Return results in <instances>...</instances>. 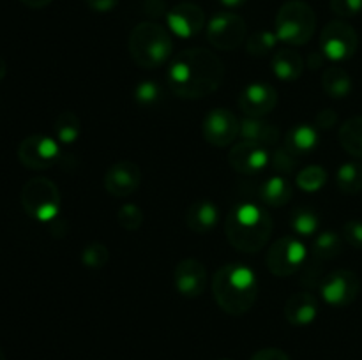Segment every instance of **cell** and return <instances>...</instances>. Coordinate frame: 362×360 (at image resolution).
I'll list each match as a JSON object with an SVG mask.
<instances>
[{
    "instance_id": "46",
    "label": "cell",
    "mask_w": 362,
    "mask_h": 360,
    "mask_svg": "<svg viewBox=\"0 0 362 360\" xmlns=\"http://www.w3.org/2000/svg\"><path fill=\"white\" fill-rule=\"evenodd\" d=\"M0 360H6V355H4V352H2V348H0Z\"/></svg>"
},
{
    "instance_id": "36",
    "label": "cell",
    "mask_w": 362,
    "mask_h": 360,
    "mask_svg": "<svg viewBox=\"0 0 362 360\" xmlns=\"http://www.w3.org/2000/svg\"><path fill=\"white\" fill-rule=\"evenodd\" d=\"M332 13L341 18H352L362 13V0H331Z\"/></svg>"
},
{
    "instance_id": "41",
    "label": "cell",
    "mask_w": 362,
    "mask_h": 360,
    "mask_svg": "<svg viewBox=\"0 0 362 360\" xmlns=\"http://www.w3.org/2000/svg\"><path fill=\"white\" fill-rule=\"evenodd\" d=\"M85 4L94 13H110V11L115 9L119 0H85Z\"/></svg>"
},
{
    "instance_id": "7",
    "label": "cell",
    "mask_w": 362,
    "mask_h": 360,
    "mask_svg": "<svg viewBox=\"0 0 362 360\" xmlns=\"http://www.w3.org/2000/svg\"><path fill=\"white\" fill-rule=\"evenodd\" d=\"M308 260V247L299 236L285 235L276 240L267 251L265 263L278 277H290L296 274Z\"/></svg>"
},
{
    "instance_id": "27",
    "label": "cell",
    "mask_w": 362,
    "mask_h": 360,
    "mask_svg": "<svg viewBox=\"0 0 362 360\" xmlns=\"http://www.w3.org/2000/svg\"><path fill=\"white\" fill-rule=\"evenodd\" d=\"M336 186L343 194L362 193V164L361 162H343L336 172Z\"/></svg>"
},
{
    "instance_id": "32",
    "label": "cell",
    "mask_w": 362,
    "mask_h": 360,
    "mask_svg": "<svg viewBox=\"0 0 362 360\" xmlns=\"http://www.w3.org/2000/svg\"><path fill=\"white\" fill-rule=\"evenodd\" d=\"M278 41L279 39L276 35V32L258 30L250 39H246V49L253 56H265L276 48Z\"/></svg>"
},
{
    "instance_id": "26",
    "label": "cell",
    "mask_w": 362,
    "mask_h": 360,
    "mask_svg": "<svg viewBox=\"0 0 362 360\" xmlns=\"http://www.w3.org/2000/svg\"><path fill=\"white\" fill-rule=\"evenodd\" d=\"M339 143L354 157L362 159V116L349 119L339 127Z\"/></svg>"
},
{
    "instance_id": "29",
    "label": "cell",
    "mask_w": 362,
    "mask_h": 360,
    "mask_svg": "<svg viewBox=\"0 0 362 360\" xmlns=\"http://www.w3.org/2000/svg\"><path fill=\"white\" fill-rule=\"evenodd\" d=\"M290 226L299 236H315L320 228V217L311 207H299L290 215Z\"/></svg>"
},
{
    "instance_id": "40",
    "label": "cell",
    "mask_w": 362,
    "mask_h": 360,
    "mask_svg": "<svg viewBox=\"0 0 362 360\" xmlns=\"http://www.w3.org/2000/svg\"><path fill=\"white\" fill-rule=\"evenodd\" d=\"M251 360H290V356L279 348H264L258 349Z\"/></svg>"
},
{
    "instance_id": "22",
    "label": "cell",
    "mask_w": 362,
    "mask_h": 360,
    "mask_svg": "<svg viewBox=\"0 0 362 360\" xmlns=\"http://www.w3.org/2000/svg\"><path fill=\"white\" fill-rule=\"evenodd\" d=\"M271 66L278 80L290 83V81H296L300 78L304 71V60L296 49L283 48L272 55Z\"/></svg>"
},
{
    "instance_id": "31",
    "label": "cell",
    "mask_w": 362,
    "mask_h": 360,
    "mask_svg": "<svg viewBox=\"0 0 362 360\" xmlns=\"http://www.w3.org/2000/svg\"><path fill=\"white\" fill-rule=\"evenodd\" d=\"M134 101L144 108H156L165 97L163 87L154 80H144L134 87Z\"/></svg>"
},
{
    "instance_id": "33",
    "label": "cell",
    "mask_w": 362,
    "mask_h": 360,
    "mask_svg": "<svg viewBox=\"0 0 362 360\" xmlns=\"http://www.w3.org/2000/svg\"><path fill=\"white\" fill-rule=\"evenodd\" d=\"M110 260V251L105 244L94 242L88 244L83 251H81V263L87 268H103Z\"/></svg>"
},
{
    "instance_id": "4",
    "label": "cell",
    "mask_w": 362,
    "mask_h": 360,
    "mask_svg": "<svg viewBox=\"0 0 362 360\" xmlns=\"http://www.w3.org/2000/svg\"><path fill=\"white\" fill-rule=\"evenodd\" d=\"M129 53L134 64L144 69H156L165 66L173 52L172 35L154 21L138 23L129 35Z\"/></svg>"
},
{
    "instance_id": "28",
    "label": "cell",
    "mask_w": 362,
    "mask_h": 360,
    "mask_svg": "<svg viewBox=\"0 0 362 360\" xmlns=\"http://www.w3.org/2000/svg\"><path fill=\"white\" fill-rule=\"evenodd\" d=\"M53 133H55L57 141L64 145H71L80 138L81 134V120L78 119L76 113L73 112H62L55 119L53 124Z\"/></svg>"
},
{
    "instance_id": "14",
    "label": "cell",
    "mask_w": 362,
    "mask_h": 360,
    "mask_svg": "<svg viewBox=\"0 0 362 360\" xmlns=\"http://www.w3.org/2000/svg\"><path fill=\"white\" fill-rule=\"evenodd\" d=\"M173 282H175L177 292L186 299H198L204 295L205 288L209 284L207 268L200 260L186 258L179 261L173 272Z\"/></svg>"
},
{
    "instance_id": "5",
    "label": "cell",
    "mask_w": 362,
    "mask_h": 360,
    "mask_svg": "<svg viewBox=\"0 0 362 360\" xmlns=\"http://www.w3.org/2000/svg\"><path fill=\"white\" fill-rule=\"evenodd\" d=\"M317 30V14L303 0H288L279 7L274 20V32L279 41L290 46H304Z\"/></svg>"
},
{
    "instance_id": "30",
    "label": "cell",
    "mask_w": 362,
    "mask_h": 360,
    "mask_svg": "<svg viewBox=\"0 0 362 360\" xmlns=\"http://www.w3.org/2000/svg\"><path fill=\"white\" fill-rule=\"evenodd\" d=\"M296 184L304 193H318L327 184V172L318 164L306 166L297 173Z\"/></svg>"
},
{
    "instance_id": "8",
    "label": "cell",
    "mask_w": 362,
    "mask_h": 360,
    "mask_svg": "<svg viewBox=\"0 0 362 360\" xmlns=\"http://www.w3.org/2000/svg\"><path fill=\"white\" fill-rule=\"evenodd\" d=\"M359 37L352 25L343 20L329 21L320 34V52L332 62L350 60L357 52Z\"/></svg>"
},
{
    "instance_id": "34",
    "label": "cell",
    "mask_w": 362,
    "mask_h": 360,
    "mask_svg": "<svg viewBox=\"0 0 362 360\" xmlns=\"http://www.w3.org/2000/svg\"><path fill=\"white\" fill-rule=\"evenodd\" d=\"M117 221L127 232H136L144 224V212H141V208L138 205L126 203L117 212Z\"/></svg>"
},
{
    "instance_id": "47",
    "label": "cell",
    "mask_w": 362,
    "mask_h": 360,
    "mask_svg": "<svg viewBox=\"0 0 362 360\" xmlns=\"http://www.w3.org/2000/svg\"><path fill=\"white\" fill-rule=\"evenodd\" d=\"M223 360H228V359H223Z\"/></svg>"
},
{
    "instance_id": "17",
    "label": "cell",
    "mask_w": 362,
    "mask_h": 360,
    "mask_svg": "<svg viewBox=\"0 0 362 360\" xmlns=\"http://www.w3.org/2000/svg\"><path fill=\"white\" fill-rule=\"evenodd\" d=\"M141 184V169L133 161H119L106 169L105 189L115 198L131 196Z\"/></svg>"
},
{
    "instance_id": "10",
    "label": "cell",
    "mask_w": 362,
    "mask_h": 360,
    "mask_svg": "<svg viewBox=\"0 0 362 360\" xmlns=\"http://www.w3.org/2000/svg\"><path fill=\"white\" fill-rule=\"evenodd\" d=\"M320 295L331 307H346L357 299L361 289L359 275L352 270H334L320 282Z\"/></svg>"
},
{
    "instance_id": "45",
    "label": "cell",
    "mask_w": 362,
    "mask_h": 360,
    "mask_svg": "<svg viewBox=\"0 0 362 360\" xmlns=\"http://www.w3.org/2000/svg\"><path fill=\"white\" fill-rule=\"evenodd\" d=\"M6 74H7V64H6V60H4L2 56H0V81H2L4 78H6Z\"/></svg>"
},
{
    "instance_id": "16",
    "label": "cell",
    "mask_w": 362,
    "mask_h": 360,
    "mask_svg": "<svg viewBox=\"0 0 362 360\" xmlns=\"http://www.w3.org/2000/svg\"><path fill=\"white\" fill-rule=\"evenodd\" d=\"M228 164L243 175H255L271 164V152L267 147L240 140L228 152Z\"/></svg>"
},
{
    "instance_id": "20",
    "label": "cell",
    "mask_w": 362,
    "mask_h": 360,
    "mask_svg": "<svg viewBox=\"0 0 362 360\" xmlns=\"http://www.w3.org/2000/svg\"><path fill=\"white\" fill-rule=\"evenodd\" d=\"M239 138L243 141H251V143L262 145V147H272L279 141L281 133L278 127L271 122H265L264 119H251L244 116L240 120Z\"/></svg>"
},
{
    "instance_id": "11",
    "label": "cell",
    "mask_w": 362,
    "mask_h": 360,
    "mask_svg": "<svg viewBox=\"0 0 362 360\" xmlns=\"http://www.w3.org/2000/svg\"><path fill=\"white\" fill-rule=\"evenodd\" d=\"M239 129L240 120L228 108L211 109L205 115L204 126H202L205 141L218 148H225L232 145L239 136Z\"/></svg>"
},
{
    "instance_id": "24",
    "label": "cell",
    "mask_w": 362,
    "mask_h": 360,
    "mask_svg": "<svg viewBox=\"0 0 362 360\" xmlns=\"http://www.w3.org/2000/svg\"><path fill=\"white\" fill-rule=\"evenodd\" d=\"M322 88L332 99H345L352 92L354 83L349 71L339 66H331L322 74Z\"/></svg>"
},
{
    "instance_id": "15",
    "label": "cell",
    "mask_w": 362,
    "mask_h": 360,
    "mask_svg": "<svg viewBox=\"0 0 362 360\" xmlns=\"http://www.w3.org/2000/svg\"><path fill=\"white\" fill-rule=\"evenodd\" d=\"M166 23L173 35L180 39H191L204 30L205 13L197 4H177L166 14Z\"/></svg>"
},
{
    "instance_id": "43",
    "label": "cell",
    "mask_w": 362,
    "mask_h": 360,
    "mask_svg": "<svg viewBox=\"0 0 362 360\" xmlns=\"http://www.w3.org/2000/svg\"><path fill=\"white\" fill-rule=\"evenodd\" d=\"M20 2L30 9H42V7H48L53 0H20Z\"/></svg>"
},
{
    "instance_id": "25",
    "label": "cell",
    "mask_w": 362,
    "mask_h": 360,
    "mask_svg": "<svg viewBox=\"0 0 362 360\" xmlns=\"http://www.w3.org/2000/svg\"><path fill=\"white\" fill-rule=\"evenodd\" d=\"M343 253V236H339L338 233L331 232H318L313 236V242H311V254L317 258L318 261L325 260H334L336 256Z\"/></svg>"
},
{
    "instance_id": "12",
    "label": "cell",
    "mask_w": 362,
    "mask_h": 360,
    "mask_svg": "<svg viewBox=\"0 0 362 360\" xmlns=\"http://www.w3.org/2000/svg\"><path fill=\"white\" fill-rule=\"evenodd\" d=\"M60 147L53 138L45 134L27 136L18 147V159L28 169H46L57 162Z\"/></svg>"
},
{
    "instance_id": "2",
    "label": "cell",
    "mask_w": 362,
    "mask_h": 360,
    "mask_svg": "<svg viewBox=\"0 0 362 360\" xmlns=\"http://www.w3.org/2000/svg\"><path fill=\"white\" fill-rule=\"evenodd\" d=\"M271 214L253 201H243L230 208L225 219V233L232 247L253 254L264 249L272 236Z\"/></svg>"
},
{
    "instance_id": "23",
    "label": "cell",
    "mask_w": 362,
    "mask_h": 360,
    "mask_svg": "<svg viewBox=\"0 0 362 360\" xmlns=\"http://www.w3.org/2000/svg\"><path fill=\"white\" fill-rule=\"evenodd\" d=\"M293 196V186L285 175L269 176L260 186V200L267 207H285Z\"/></svg>"
},
{
    "instance_id": "39",
    "label": "cell",
    "mask_w": 362,
    "mask_h": 360,
    "mask_svg": "<svg viewBox=\"0 0 362 360\" xmlns=\"http://www.w3.org/2000/svg\"><path fill=\"white\" fill-rule=\"evenodd\" d=\"M170 9H166L165 0H145L144 2V13L148 18H161L168 14Z\"/></svg>"
},
{
    "instance_id": "9",
    "label": "cell",
    "mask_w": 362,
    "mask_h": 360,
    "mask_svg": "<svg viewBox=\"0 0 362 360\" xmlns=\"http://www.w3.org/2000/svg\"><path fill=\"white\" fill-rule=\"evenodd\" d=\"M247 27L243 16L230 11L214 14L207 23V39L221 52H233L246 41Z\"/></svg>"
},
{
    "instance_id": "18",
    "label": "cell",
    "mask_w": 362,
    "mask_h": 360,
    "mask_svg": "<svg viewBox=\"0 0 362 360\" xmlns=\"http://www.w3.org/2000/svg\"><path fill=\"white\" fill-rule=\"evenodd\" d=\"M318 316V300L313 293L299 292L293 293L285 304V318L290 325L308 327Z\"/></svg>"
},
{
    "instance_id": "13",
    "label": "cell",
    "mask_w": 362,
    "mask_h": 360,
    "mask_svg": "<svg viewBox=\"0 0 362 360\" xmlns=\"http://www.w3.org/2000/svg\"><path fill=\"white\" fill-rule=\"evenodd\" d=\"M239 109L251 119H264L278 104V90L272 85L255 81L250 83L237 99Z\"/></svg>"
},
{
    "instance_id": "19",
    "label": "cell",
    "mask_w": 362,
    "mask_h": 360,
    "mask_svg": "<svg viewBox=\"0 0 362 360\" xmlns=\"http://www.w3.org/2000/svg\"><path fill=\"white\" fill-rule=\"evenodd\" d=\"M221 214H219L218 205L209 200H198L189 205L186 212V224L194 233H209L218 226Z\"/></svg>"
},
{
    "instance_id": "37",
    "label": "cell",
    "mask_w": 362,
    "mask_h": 360,
    "mask_svg": "<svg viewBox=\"0 0 362 360\" xmlns=\"http://www.w3.org/2000/svg\"><path fill=\"white\" fill-rule=\"evenodd\" d=\"M343 240L356 249H362V221L361 219H350L343 224Z\"/></svg>"
},
{
    "instance_id": "35",
    "label": "cell",
    "mask_w": 362,
    "mask_h": 360,
    "mask_svg": "<svg viewBox=\"0 0 362 360\" xmlns=\"http://www.w3.org/2000/svg\"><path fill=\"white\" fill-rule=\"evenodd\" d=\"M271 164L279 175H281V173L283 175H285V173H292L296 172L297 168V155L292 154L286 147L278 148V150H274V154L271 155Z\"/></svg>"
},
{
    "instance_id": "42",
    "label": "cell",
    "mask_w": 362,
    "mask_h": 360,
    "mask_svg": "<svg viewBox=\"0 0 362 360\" xmlns=\"http://www.w3.org/2000/svg\"><path fill=\"white\" fill-rule=\"evenodd\" d=\"M324 60H325L324 53L315 52V53H311V55H310V60H308V64H310L311 69H318V67H322Z\"/></svg>"
},
{
    "instance_id": "21",
    "label": "cell",
    "mask_w": 362,
    "mask_h": 360,
    "mask_svg": "<svg viewBox=\"0 0 362 360\" xmlns=\"http://www.w3.org/2000/svg\"><path fill=\"white\" fill-rule=\"evenodd\" d=\"M318 145H320L318 127L311 126V124H297V126H293L285 136V147L288 148L292 154H296L297 157L313 154L318 148Z\"/></svg>"
},
{
    "instance_id": "6",
    "label": "cell",
    "mask_w": 362,
    "mask_h": 360,
    "mask_svg": "<svg viewBox=\"0 0 362 360\" xmlns=\"http://www.w3.org/2000/svg\"><path fill=\"white\" fill-rule=\"evenodd\" d=\"M21 207L39 222H52L60 210V191L52 180L45 176L30 179L23 186L20 194Z\"/></svg>"
},
{
    "instance_id": "3",
    "label": "cell",
    "mask_w": 362,
    "mask_h": 360,
    "mask_svg": "<svg viewBox=\"0 0 362 360\" xmlns=\"http://www.w3.org/2000/svg\"><path fill=\"white\" fill-rule=\"evenodd\" d=\"M212 293L221 311L230 316H243L257 302V274L244 263L223 265L212 279Z\"/></svg>"
},
{
    "instance_id": "1",
    "label": "cell",
    "mask_w": 362,
    "mask_h": 360,
    "mask_svg": "<svg viewBox=\"0 0 362 360\" xmlns=\"http://www.w3.org/2000/svg\"><path fill=\"white\" fill-rule=\"evenodd\" d=\"M225 78V66L207 48H187L173 56L166 71L170 90L182 99H204L214 94Z\"/></svg>"
},
{
    "instance_id": "38",
    "label": "cell",
    "mask_w": 362,
    "mask_h": 360,
    "mask_svg": "<svg viewBox=\"0 0 362 360\" xmlns=\"http://www.w3.org/2000/svg\"><path fill=\"white\" fill-rule=\"evenodd\" d=\"M336 124H338V113L332 108L320 109V112L317 113V116H315V126H317L318 129H332Z\"/></svg>"
},
{
    "instance_id": "44",
    "label": "cell",
    "mask_w": 362,
    "mask_h": 360,
    "mask_svg": "<svg viewBox=\"0 0 362 360\" xmlns=\"http://www.w3.org/2000/svg\"><path fill=\"white\" fill-rule=\"evenodd\" d=\"M218 2L221 4V6L228 7V9H235V7L244 6V4H246L247 0H218Z\"/></svg>"
}]
</instances>
